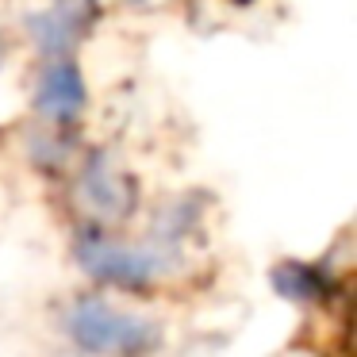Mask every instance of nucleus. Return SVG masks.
<instances>
[{"label":"nucleus","instance_id":"obj_1","mask_svg":"<svg viewBox=\"0 0 357 357\" xmlns=\"http://www.w3.org/2000/svg\"><path fill=\"white\" fill-rule=\"evenodd\" d=\"M35 108L54 123H70L85 108V77H81L77 62L54 58V62L43 66L39 85H35Z\"/></svg>","mask_w":357,"mask_h":357},{"label":"nucleus","instance_id":"obj_2","mask_svg":"<svg viewBox=\"0 0 357 357\" xmlns=\"http://www.w3.org/2000/svg\"><path fill=\"white\" fill-rule=\"evenodd\" d=\"M70 326H73L81 346L100 349V354H108V349H131L142 342V323L116 315L112 307H104V303H96V300L77 303Z\"/></svg>","mask_w":357,"mask_h":357},{"label":"nucleus","instance_id":"obj_3","mask_svg":"<svg viewBox=\"0 0 357 357\" xmlns=\"http://www.w3.org/2000/svg\"><path fill=\"white\" fill-rule=\"evenodd\" d=\"M81 27H85V16L77 4H54V8H43L27 20V35L47 62L70 54L73 43L81 39Z\"/></svg>","mask_w":357,"mask_h":357}]
</instances>
